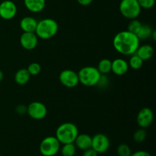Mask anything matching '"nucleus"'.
Returning a JSON list of instances; mask_svg holds the SVG:
<instances>
[{
  "label": "nucleus",
  "instance_id": "nucleus-1",
  "mask_svg": "<svg viewBox=\"0 0 156 156\" xmlns=\"http://www.w3.org/2000/svg\"><path fill=\"white\" fill-rule=\"evenodd\" d=\"M140 41L136 34L129 30H122L114 36L113 46L116 51L125 56H131L136 52Z\"/></svg>",
  "mask_w": 156,
  "mask_h": 156
},
{
  "label": "nucleus",
  "instance_id": "nucleus-2",
  "mask_svg": "<svg viewBox=\"0 0 156 156\" xmlns=\"http://www.w3.org/2000/svg\"><path fill=\"white\" fill-rule=\"evenodd\" d=\"M58 30L59 25L55 20L52 18H44L37 21L34 33L38 38L42 40H49L53 38L57 34Z\"/></svg>",
  "mask_w": 156,
  "mask_h": 156
},
{
  "label": "nucleus",
  "instance_id": "nucleus-3",
  "mask_svg": "<svg viewBox=\"0 0 156 156\" xmlns=\"http://www.w3.org/2000/svg\"><path fill=\"white\" fill-rule=\"evenodd\" d=\"M79 134L77 126L73 123L66 122L59 125L56 130V138L61 144L74 143Z\"/></svg>",
  "mask_w": 156,
  "mask_h": 156
},
{
  "label": "nucleus",
  "instance_id": "nucleus-4",
  "mask_svg": "<svg viewBox=\"0 0 156 156\" xmlns=\"http://www.w3.org/2000/svg\"><path fill=\"white\" fill-rule=\"evenodd\" d=\"M77 73L79 83L86 87H93L97 85L102 76L96 67L91 66L82 67Z\"/></svg>",
  "mask_w": 156,
  "mask_h": 156
},
{
  "label": "nucleus",
  "instance_id": "nucleus-5",
  "mask_svg": "<svg viewBox=\"0 0 156 156\" xmlns=\"http://www.w3.org/2000/svg\"><path fill=\"white\" fill-rule=\"evenodd\" d=\"M119 9L120 14L129 20L138 18L142 10L137 0H121Z\"/></svg>",
  "mask_w": 156,
  "mask_h": 156
},
{
  "label": "nucleus",
  "instance_id": "nucleus-6",
  "mask_svg": "<svg viewBox=\"0 0 156 156\" xmlns=\"http://www.w3.org/2000/svg\"><path fill=\"white\" fill-rule=\"evenodd\" d=\"M61 143L56 136H47L41 142L40 152L43 156H55L60 150Z\"/></svg>",
  "mask_w": 156,
  "mask_h": 156
},
{
  "label": "nucleus",
  "instance_id": "nucleus-7",
  "mask_svg": "<svg viewBox=\"0 0 156 156\" xmlns=\"http://www.w3.org/2000/svg\"><path fill=\"white\" fill-rule=\"evenodd\" d=\"M111 146V142L108 136L103 133H97L92 137L91 148L98 154L108 152Z\"/></svg>",
  "mask_w": 156,
  "mask_h": 156
},
{
  "label": "nucleus",
  "instance_id": "nucleus-8",
  "mask_svg": "<svg viewBox=\"0 0 156 156\" xmlns=\"http://www.w3.org/2000/svg\"><path fill=\"white\" fill-rule=\"evenodd\" d=\"M27 113L34 120H40L46 117L47 108L42 102L33 101L27 107Z\"/></svg>",
  "mask_w": 156,
  "mask_h": 156
},
{
  "label": "nucleus",
  "instance_id": "nucleus-9",
  "mask_svg": "<svg viewBox=\"0 0 156 156\" xmlns=\"http://www.w3.org/2000/svg\"><path fill=\"white\" fill-rule=\"evenodd\" d=\"M59 80L66 88H75L79 83V76L76 72L72 69H64L59 73Z\"/></svg>",
  "mask_w": 156,
  "mask_h": 156
},
{
  "label": "nucleus",
  "instance_id": "nucleus-10",
  "mask_svg": "<svg viewBox=\"0 0 156 156\" xmlns=\"http://www.w3.org/2000/svg\"><path fill=\"white\" fill-rule=\"evenodd\" d=\"M17 5L11 0H4L0 3V18L4 20H11L17 14Z\"/></svg>",
  "mask_w": 156,
  "mask_h": 156
},
{
  "label": "nucleus",
  "instance_id": "nucleus-11",
  "mask_svg": "<svg viewBox=\"0 0 156 156\" xmlns=\"http://www.w3.org/2000/svg\"><path fill=\"white\" fill-rule=\"evenodd\" d=\"M154 120V114L149 108H143L138 112L136 121L140 128L146 129L152 125Z\"/></svg>",
  "mask_w": 156,
  "mask_h": 156
},
{
  "label": "nucleus",
  "instance_id": "nucleus-12",
  "mask_svg": "<svg viewBox=\"0 0 156 156\" xmlns=\"http://www.w3.org/2000/svg\"><path fill=\"white\" fill-rule=\"evenodd\" d=\"M20 44L27 50H34L38 44V37L34 32H23L20 37Z\"/></svg>",
  "mask_w": 156,
  "mask_h": 156
},
{
  "label": "nucleus",
  "instance_id": "nucleus-13",
  "mask_svg": "<svg viewBox=\"0 0 156 156\" xmlns=\"http://www.w3.org/2000/svg\"><path fill=\"white\" fill-rule=\"evenodd\" d=\"M129 68L128 62L121 58L115 59L111 62V72L117 76H120L125 75L128 72Z\"/></svg>",
  "mask_w": 156,
  "mask_h": 156
},
{
  "label": "nucleus",
  "instance_id": "nucleus-14",
  "mask_svg": "<svg viewBox=\"0 0 156 156\" xmlns=\"http://www.w3.org/2000/svg\"><path fill=\"white\" fill-rule=\"evenodd\" d=\"M91 142H92V137L91 136L86 133H79L75 140L74 144L77 149L85 151L91 148Z\"/></svg>",
  "mask_w": 156,
  "mask_h": 156
},
{
  "label": "nucleus",
  "instance_id": "nucleus-15",
  "mask_svg": "<svg viewBox=\"0 0 156 156\" xmlns=\"http://www.w3.org/2000/svg\"><path fill=\"white\" fill-rule=\"evenodd\" d=\"M26 9L33 13L42 12L46 6V0H24Z\"/></svg>",
  "mask_w": 156,
  "mask_h": 156
},
{
  "label": "nucleus",
  "instance_id": "nucleus-16",
  "mask_svg": "<svg viewBox=\"0 0 156 156\" xmlns=\"http://www.w3.org/2000/svg\"><path fill=\"white\" fill-rule=\"evenodd\" d=\"M37 21L30 16H25L20 21V27L23 32H35Z\"/></svg>",
  "mask_w": 156,
  "mask_h": 156
},
{
  "label": "nucleus",
  "instance_id": "nucleus-17",
  "mask_svg": "<svg viewBox=\"0 0 156 156\" xmlns=\"http://www.w3.org/2000/svg\"><path fill=\"white\" fill-rule=\"evenodd\" d=\"M154 53H155V50L152 46L149 44H144L142 46L140 45L135 53L137 56H140L143 61H146L150 59L153 56Z\"/></svg>",
  "mask_w": 156,
  "mask_h": 156
},
{
  "label": "nucleus",
  "instance_id": "nucleus-18",
  "mask_svg": "<svg viewBox=\"0 0 156 156\" xmlns=\"http://www.w3.org/2000/svg\"><path fill=\"white\" fill-rule=\"evenodd\" d=\"M30 75L27 69L18 70L15 75V81L19 85H24L30 81Z\"/></svg>",
  "mask_w": 156,
  "mask_h": 156
},
{
  "label": "nucleus",
  "instance_id": "nucleus-19",
  "mask_svg": "<svg viewBox=\"0 0 156 156\" xmlns=\"http://www.w3.org/2000/svg\"><path fill=\"white\" fill-rule=\"evenodd\" d=\"M154 30H152V27L148 24H143L141 28L140 29L138 33L136 34V36L140 39V41H143V40H148L152 37V33Z\"/></svg>",
  "mask_w": 156,
  "mask_h": 156
},
{
  "label": "nucleus",
  "instance_id": "nucleus-20",
  "mask_svg": "<svg viewBox=\"0 0 156 156\" xmlns=\"http://www.w3.org/2000/svg\"><path fill=\"white\" fill-rule=\"evenodd\" d=\"M111 62L112 61L109 59H103L98 62V70L101 75H107L111 72Z\"/></svg>",
  "mask_w": 156,
  "mask_h": 156
},
{
  "label": "nucleus",
  "instance_id": "nucleus-21",
  "mask_svg": "<svg viewBox=\"0 0 156 156\" xmlns=\"http://www.w3.org/2000/svg\"><path fill=\"white\" fill-rule=\"evenodd\" d=\"M76 146L74 143H66L62 144V147H60V152L62 156H75L76 153Z\"/></svg>",
  "mask_w": 156,
  "mask_h": 156
},
{
  "label": "nucleus",
  "instance_id": "nucleus-22",
  "mask_svg": "<svg viewBox=\"0 0 156 156\" xmlns=\"http://www.w3.org/2000/svg\"><path fill=\"white\" fill-rule=\"evenodd\" d=\"M143 62L144 61L140 56H137L136 53H134V54L131 55L130 59L128 62V65H129V67H130L133 69L138 70L143 67Z\"/></svg>",
  "mask_w": 156,
  "mask_h": 156
},
{
  "label": "nucleus",
  "instance_id": "nucleus-23",
  "mask_svg": "<svg viewBox=\"0 0 156 156\" xmlns=\"http://www.w3.org/2000/svg\"><path fill=\"white\" fill-rule=\"evenodd\" d=\"M142 25H143V24L141 23V21L137 20L136 18L132 19L130 21V22L129 23V24H128L127 30H129L131 33H133L135 34H136L139 32V30H140V29L141 28Z\"/></svg>",
  "mask_w": 156,
  "mask_h": 156
},
{
  "label": "nucleus",
  "instance_id": "nucleus-24",
  "mask_svg": "<svg viewBox=\"0 0 156 156\" xmlns=\"http://www.w3.org/2000/svg\"><path fill=\"white\" fill-rule=\"evenodd\" d=\"M117 153L118 156H130L132 154V151L127 144L122 143L117 146Z\"/></svg>",
  "mask_w": 156,
  "mask_h": 156
},
{
  "label": "nucleus",
  "instance_id": "nucleus-25",
  "mask_svg": "<svg viewBox=\"0 0 156 156\" xmlns=\"http://www.w3.org/2000/svg\"><path fill=\"white\" fill-rule=\"evenodd\" d=\"M146 129L143 128H140V129L136 130V132L133 134V140L136 143H141L144 142L146 139Z\"/></svg>",
  "mask_w": 156,
  "mask_h": 156
},
{
  "label": "nucleus",
  "instance_id": "nucleus-26",
  "mask_svg": "<svg viewBox=\"0 0 156 156\" xmlns=\"http://www.w3.org/2000/svg\"><path fill=\"white\" fill-rule=\"evenodd\" d=\"M27 71L30 76H37L41 71V66L38 62H32L27 67Z\"/></svg>",
  "mask_w": 156,
  "mask_h": 156
},
{
  "label": "nucleus",
  "instance_id": "nucleus-27",
  "mask_svg": "<svg viewBox=\"0 0 156 156\" xmlns=\"http://www.w3.org/2000/svg\"><path fill=\"white\" fill-rule=\"evenodd\" d=\"M141 9H150L155 5V0H137Z\"/></svg>",
  "mask_w": 156,
  "mask_h": 156
},
{
  "label": "nucleus",
  "instance_id": "nucleus-28",
  "mask_svg": "<svg viewBox=\"0 0 156 156\" xmlns=\"http://www.w3.org/2000/svg\"><path fill=\"white\" fill-rule=\"evenodd\" d=\"M98 153L97 152L94 150L92 148H90V149H86V150L83 151V153H82V156H98Z\"/></svg>",
  "mask_w": 156,
  "mask_h": 156
},
{
  "label": "nucleus",
  "instance_id": "nucleus-29",
  "mask_svg": "<svg viewBox=\"0 0 156 156\" xmlns=\"http://www.w3.org/2000/svg\"><path fill=\"white\" fill-rule=\"evenodd\" d=\"M15 111L18 113V114H24L27 113V107L25 105H20L15 108Z\"/></svg>",
  "mask_w": 156,
  "mask_h": 156
},
{
  "label": "nucleus",
  "instance_id": "nucleus-30",
  "mask_svg": "<svg viewBox=\"0 0 156 156\" xmlns=\"http://www.w3.org/2000/svg\"><path fill=\"white\" fill-rule=\"evenodd\" d=\"M130 156H152L149 152L143 150H139L131 154Z\"/></svg>",
  "mask_w": 156,
  "mask_h": 156
},
{
  "label": "nucleus",
  "instance_id": "nucleus-31",
  "mask_svg": "<svg viewBox=\"0 0 156 156\" xmlns=\"http://www.w3.org/2000/svg\"><path fill=\"white\" fill-rule=\"evenodd\" d=\"M79 5L82 6H88L92 3L93 0H76Z\"/></svg>",
  "mask_w": 156,
  "mask_h": 156
},
{
  "label": "nucleus",
  "instance_id": "nucleus-32",
  "mask_svg": "<svg viewBox=\"0 0 156 156\" xmlns=\"http://www.w3.org/2000/svg\"><path fill=\"white\" fill-rule=\"evenodd\" d=\"M3 79H4V73L2 70H0V82L3 80Z\"/></svg>",
  "mask_w": 156,
  "mask_h": 156
}]
</instances>
